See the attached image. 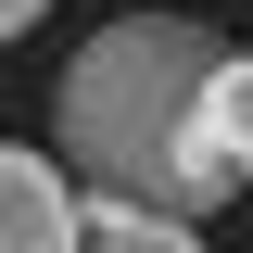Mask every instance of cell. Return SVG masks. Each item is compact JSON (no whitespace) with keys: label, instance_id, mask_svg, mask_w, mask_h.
Listing matches in <instances>:
<instances>
[{"label":"cell","instance_id":"6da1fadb","mask_svg":"<svg viewBox=\"0 0 253 253\" xmlns=\"http://www.w3.org/2000/svg\"><path fill=\"white\" fill-rule=\"evenodd\" d=\"M228 38L190 26V13H126V26H89L76 63L51 89V126H63V165L114 203H165V215H215L241 165L215 152L203 126V76H215Z\"/></svg>","mask_w":253,"mask_h":253},{"label":"cell","instance_id":"7a4b0ae2","mask_svg":"<svg viewBox=\"0 0 253 253\" xmlns=\"http://www.w3.org/2000/svg\"><path fill=\"white\" fill-rule=\"evenodd\" d=\"M0 253H76V190L51 152H13L0 139Z\"/></svg>","mask_w":253,"mask_h":253},{"label":"cell","instance_id":"3957f363","mask_svg":"<svg viewBox=\"0 0 253 253\" xmlns=\"http://www.w3.org/2000/svg\"><path fill=\"white\" fill-rule=\"evenodd\" d=\"M76 253H203V215H165V203H114V190H89Z\"/></svg>","mask_w":253,"mask_h":253},{"label":"cell","instance_id":"277c9868","mask_svg":"<svg viewBox=\"0 0 253 253\" xmlns=\"http://www.w3.org/2000/svg\"><path fill=\"white\" fill-rule=\"evenodd\" d=\"M203 126H215L228 165L253 152V51H215V76H203Z\"/></svg>","mask_w":253,"mask_h":253},{"label":"cell","instance_id":"5b68a950","mask_svg":"<svg viewBox=\"0 0 253 253\" xmlns=\"http://www.w3.org/2000/svg\"><path fill=\"white\" fill-rule=\"evenodd\" d=\"M38 13H51V0H0V51H13V38H26Z\"/></svg>","mask_w":253,"mask_h":253},{"label":"cell","instance_id":"8992f818","mask_svg":"<svg viewBox=\"0 0 253 253\" xmlns=\"http://www.w3.org/2000/svg\"><path fill=\"white\" fill-rule=\"evenodd\" d=\"M241 177H253V152H241Z\"/></svg>","mask_w":253,"mask_h":253}]
</instances>
